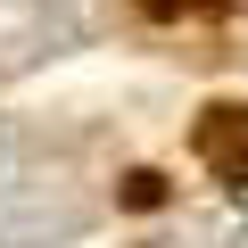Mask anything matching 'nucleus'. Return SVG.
<instances>
[{"instance_id": "1", "label": "nucleus", "mask_w": 248, "mask_h": 248, "mask_svg": "<svg viewBox=\"0 0 248 248\" xmlns=\"http://www.w3.org/2000/svg\"><path fill=\"white\" fill-rule=\"evenodd\" d=\"M199 157H207L215 182L248 190V108H240V99H223V108L199 116Z\"/></svg>"}, {"instance_id": "2", "label": "nucleus", "mask_w": 248, "mask_h": 248, "mask_svg": "<svg viewBox=\"0 0 248 248\" xmlns=\"http://www.w3.org/2000/svg\"><path fill=\"white\" fill-rule=\"evenodd\" d=\"M141 9L174 25V17H215V9H232V0H141Z\"/></svg>"}]
</instances>
